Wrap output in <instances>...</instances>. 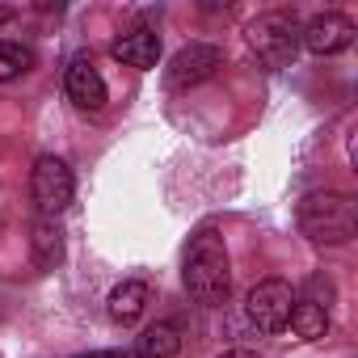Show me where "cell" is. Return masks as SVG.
I'll return each mask as SVG.
<instances>
[{
	"mask_svg": "<svg viewBox=\"0 0 358 358\" xmlns=\"http://www.w3.org/2000/svg\"><path fill=\"white\" fill-rule=\"evenodd\" d=\"M182 278H186V291H190L194 303L215 308V303L228 299V291H232V262H228V245H224V236L215 228H203L190 241Z\"/></svg>",
	"mask_w": 358,
	"mask_h": 358,
	"instance_id": "1",
	"label": "cell"
},
{
	"mask_svg": "<svg viewBox=\"0 0 358 358\" xmlns=\"http://www.w3.org/2000/svg\"><path fill=\"white\" fill-rule=\"evenodd\" d=\"M299 228L312 245H345L358 228V203L337 190L308 194L299 203Z\"/></svg>",
	"mask_w": 358,
	"mask_h": 358,
	"instance_id": "2",
	"label": "cell"
},
{
	"mask_svg": "<svg viewBox=\"0 0 358 358\" xmlns=\"http://www.w3.org/2000/svg\"><path fill=\"white\" fill-rule=\"evenodd\" d=\"M249 47L266 68H287L299 51V22L291 13H262L249 22Z\"/></svg>",
	"mask_w": 358,
	"mask_h": 358,
	"instance_id": "3",
	"label": "cell"
},
{
	"mask_svg": "<svg viewBox=\"0 0 358 358\" xmlns=\"http://www.w3.org/2000/svg\"><path fill=\"white\" fill-rule=\"evenodd\" d=\"M291 308H295V291H291V282H282V278L257 282V287L249 291V299H245V312H249V320H253L257 333H278V329H287Z\"/></svg>",
	"mask_w": 358,
	"mask_h": 358,
	"instance_id": "4",
	"label": "cell"
},
{
	"mask_svg": "<svg viewBox=\"0 0 358 358\" xmlns=\"http://www.w3.org/2000/svg\"><path fill=\"white\" fill-rule=\"evenodd\" d=\"M30 194H34V203H38V211H43L47 220L59 215V211L72 203V194H76L72 169H68L59 156H38L34 177H30Z\"/></svg>",
	"mask_w": 358,
	"mask_h": 358,
	"instance_id": "5",
	"label": "cell"
},
{
	"mask_svg": "<svg viewBox=\"0 0 358 358\" xmlns=\"http://www.w3.org/2000/svg\"><path fill=\"white\" fill-rule=\"evenodd\" d=\"M220 68H224V51L215 43H190L173 55V64L164 68V80H169V89H194V85L211 80Z\"/></svg>",
	"mask_w": 358,
	"mask_h": 358,
	"instance_id": "6",
	"label": "cell"
},
{
	"mask_svg": "<svg viewBox=\"0 0 358 358\" xmlns=\"http://www.w3.org/2000/svg\"><path fill=\"white\" fill-rule=\"evenodd\" d=\"M299 43L312 55H337L354 43V22L345 13H316L308 26H299Z\"/></svg>",
	"mask_w": 358,
	"mask_h": 358,
	"instance_id": "7",
	"label": "cell"
},
{
	"mask_svg": "<svg viewBox=\"0 0 358 358\" xmlns=\"http://www.w3.org/2000/svg\"><path fill=\"white\" fill-rule=\"evenodd\" d=\"M64 89H68V97H72L76 110H101V106H106V80H101V72L93 68L89 55H76V59L68 64Z\"/></svg>",
	"mask_w": 358,
	"mask_h": 358,
	"instance_id": "8",
	"label": "cell"
},
{
	"mask_svg": "<svg viewBox=\"0 0 358 358\" xmlns=\"http://www.w3.org/2000/svg\"><path fill=\"white\" fill-rule=\"evenodd\" d=\"M110 55H114L118 64H127V68L148 72V68H156V59H160V34H156V30H131V34H122V38L110 47Z\"/></svg>",
	"mask_w": 358,
	"mask_h": 358,
	"instance_id": "9",
	"label": "cell"
},
{
	"mask_svg": "<svg viewBox=\"0 0 358 358\" xmlns=\"http://www.w3.org/2000/svg\"><path fill=\"white\" fill-rule=\"evenodd\" d=\"M30 249H34V262H38L43 270H55V266L64 262V232H59V224L43 215V220L34 224V232H30Z\"/></svg>",
	"mask_w": 358,
	"mask_h": 358,
	"instance_id": "10",
	"label": "cell"
},
{
	"mask_svg": "<svg viewBox=\"0 0 358 358\" xmlns=\"http://www.w3.org/2000/svg\"><path fill=\"white\" fill-rule=\"evenodd\" d=\"M143 308H148V282H118L114 291H110V316L118 320V324H135L139 316H143Z\"/></svg>",
	"mask_w": 358,
	"mask_h": 358,
	"instance_id": "11",
	"label": "cell"
},
{
	"mask_svg": "<svg viewBox=\"0 0 358 358\" xmlns=\"http://www.w3.org/2000/svg\"><path fill=\"white\" fill-rule=\"evenodd\" d=\"M291 329H295V337L299 341H320L324 333H329V308L324 303H316V299H295V308H291V320H287Z\"/></svg>",
	"mask_w": 358,
	"mask_h": 358,
	"instance_id": "12",
	"label": "cell"
},
{
	"mask_svg": "<svg viewBox=\"0 0 358 358\" xmlns=\"http://www.w3.org/2000/svg\"><path fill=\"white\" fill-rule=\"evenodd\" d=\"M177 350H182V337H177V324H169V320L143 329V337H139V354L143 358H173Z\"/></svg>",
	"mask_w": 358,
	"mask_h": 358,
	"instance_id": "13",
	"label": "cell"
},
{
	"mask_svg": "<svg viewBox=\"0 0 358 358\" xmlns=\"http://www.w3.org/2000/svg\"><path fill=\"white\" fill-rule=\"evenodd\" d=\"M34 68V51L26 43H13V38H0V85L5 80H17Z\"/></svg>",
	"mask_w": 358,
	"mask_h": 358,
	"instance_id": "14",
	"label": "cell"
},
{
	"mask_svg": "<svg viewBox=\"0 0 358 358\" xmlns=\"http://www.w3.org/2000/svg\"><path fill=\"white\" fill-rule=\"evenodd\" d=\"M76 358H143L139 350H97V354H76Z\"/></svg>",
	"mask_w": 358,
	"mask_h": 358,
	"instance_id": "15",
	"label": "cell"
},
{
	"mask_svg": "<svg viewBox=\"0 0 358 358\" xmlns=\"http://www.w3.org/2000/svg\"><path fill=\"white\" fill-rule=\"evenodd\" d=\"M220 358H262V354H249V350H228V354H220Z\"/></svg>",
	"mask_w": 358,
	"mask_h": 358,
	"instance_id": "16",
	"label": "cell"
}]
</instances>
